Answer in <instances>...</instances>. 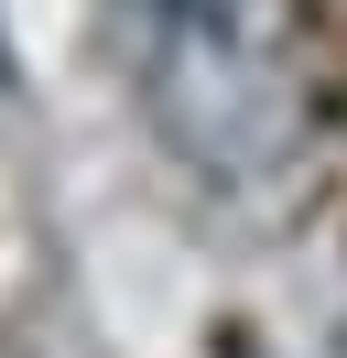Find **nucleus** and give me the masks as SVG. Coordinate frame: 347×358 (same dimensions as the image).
<instances>
[{
	"mask_svg": "<svg viewBox=\"0 0 347 358\" xmlns=\"http://www.w3.org/2000/svg\"><path fill=\"white\" fill-rule=\"evenodd\" d=\"M250 11L260 0H108L141 109L206 174H250L271 152V76H260Z\"/></svg>",
	"mask_w": 347,
	"mask_h": 358,
	"instance_id": "obj_1",
	"label": "nucleus"
}]
</instances>
